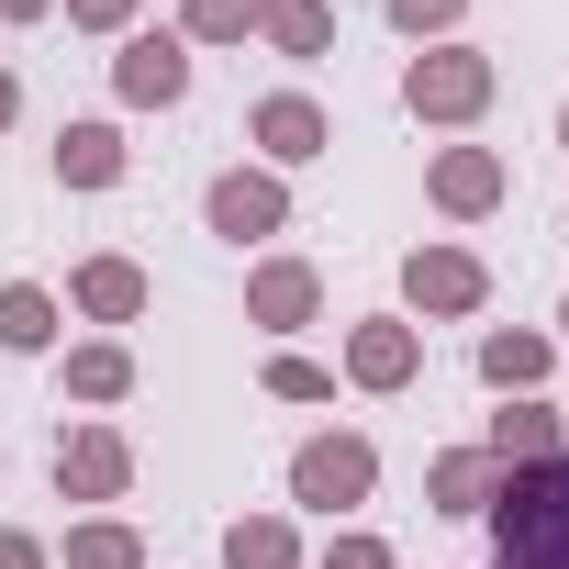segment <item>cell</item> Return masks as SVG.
Masks as SVG:
<instances>
[{"mask_svg": "<svg viewBox=\"0 0 569 569\" xmlns=\"http://www.w3.org/2000/svg\"><path fill=\"white\" fill-rule=\"evenodd\" d=\"M112 90H123L134 112H168V101H190V46H179V34H123V57H112Z\"/></svg>", "mask_w": 569, "mask_h": 569, "instance_id": "52a82bcc", "label": "cell"}, {"mask_svg": "<svg viewBox=\"0 0 569 569\" xmlns=\"http://www.w3.org/2000/svg\"><path fill=\"white\" fill-rule=\"evenodd\" d=\"M325 569H391V547H380V536H369V525H347V536H336V547H325Z\"/></svg>", "mask_w": 569, "mask_h": 569, "instance_id": "d4e9b609", "label": "cell"}, {"mask_svg": "<svg viewBox=\"0 0 569 569\" xmlns=\"http://www.w3.org/2000/svg\"><path fill=\"white\" fill-rule=\"evenodd\" d=\"M558 447H569V425L525 391V402H502V413H491V447H480V458H491V469H536V458H558Z\"/></svg>", "mask_w": 569, "mask_h": 569, "instance_id": "7c38bea8", "label": "cell"}, {"mask_svg": "<svg viewBox=\"0 0 569 569\" xmlns=\"http://www.w3.org/2000/svg\"><path fill=\"white\" fill-rule=\"evenodd\" d=\"M223 569H302V536L279 513H234L223 525Z\"/></svg>", "mask_w": 569, "mask_h": 569, "instance_id": "e0dca14e", "label": "cell"}, {"mask_svg": "<svg viewBox=\"0 0 569 569\" xmlns=\"http://www.w3.org/2000/svg\"><path fill=\"white\" fill-rule=\"evenodd\" d=\"M68 569H146V547H134V525L90 513V525H68Z\"/></svg>", "mask_w": 569, "mask_h": 569, "instance_id": "44dd1931", "label": "cell"}, {"mask_svg": "<svg viewBox=\"0 0 569 569\" xmlns=\"http://www.w3.org/2000/svg\"><path fill=\"white\" fill-rule=\"evenodd\" d=\"M425 190H436V212H458V223H480V212L502 201V157H491V146H447Z\"/></svg>", "mask_w": 569, "mask_h": 569, "instance_id": "8fae6325", "label": "cell"}, {"mask_svg": "<svg viewBox=\"0 0 569 569\" xmlns=\"http://www.w3.org/2000/svg\"><path fill=\"white\" fill-rule=\"evenodd\" d=\"M491 491H502V469H491L480 447H447V458L425 469V502H436V513H491Z\"/></svg>", "mask_w": 569, "mask_h": 569, "instance_id": "5bb4252c", "label": "cell"}, {"mask_svg": "<svg viewBox=\"0 0 569 569\" xmlns=\"http://www.w3.org/2000/svg\"><path fill=\"white\" fill-rule=\"evenodd\" d=\"M46 347H57V291L12 279V291H0V358H46Z\"/></svg>", "mask_w": 569, "mask_h": 569, "instance_id": "2e32d148", "label": "cell"}, {"mask_svg": "<svg viewBox=\"0 0 569 569\" xmlns=\"http://www.w3.org/2000/svg\"><path fill=\"white\" fill-rule=\"evenodd\" d=\"M547 358H558L547 336H480V380H491L502 402H525V391L547 380Z\"/></svg>", "mask_w": 569, "mask_h": 569, "instance_id": "d6986e66", "label": "cell"}, {"mask_svg": "<svg viewBox=\"0 0 569 569\" xmlns=\"http://www.w3.org/2000/svg\"><path fill=\"white\" fill-rule=\"evenodd\" d=\"M325 313V279L302 268V257H268L257 279H246V325H268V336H302Z\"/></svg>", "mask_w": 569, "mask_h": 569, "instance_id": "9c48e42d", "label": "cell"}, {"mask_svg": "<svg viewBox=\"0 0 569 569\" xmlns=\"http://www.w3.org/2000/svg\"><path fill=\"white\" fill-rule=\"evenodd\" d=\"M369 491H380V447L369 436H313L291 458V502H313V513H358Z\"/></svg>", "mask_w": 569, "mask_h": 569, "instance_id": "3957f363", "label": "cell"}, {"mask_svg": "<svg viewBox=\"0 0 569 569\" xmlns=\"http://www.w3.org/2000/svg\"><path fill=\"white\" fill-rule=\"evenodd\" d=\"M0 569H46V547H34L23 525H0Z\"/></svg>", "mask_w": 569, "mask_h": 569, "instance_id": "4316f807", "label": "cell"}, {"mask_svg": "<svg viewBox=\"0 0 569 569\" xmlns=\"http://www.w3.org/2000/svg\"><path fill=\"white\" fill-rule=\"evenodd\" d=\"M246 134L268 146V168H313V157L336 146V123H325V101H302V90H268V101L246 112Z\"/></svg>", "mask_w": 569, "mask_h": 569, "instance_id": "ba28073f", "label": "cell"}, {"mask_svg": "<svg viewBox=\"0 0 569 569\" xmlns=\"http://www.w3.org/2000/svg\"><path fill=\"white\" fill-rule=\"evenodd\" d=\"M413 369H425V336H413V325H391V313H380V325H358V336H347V380H358V391H402Z\"/></svg>", "mask_w": 569, "mask_h": 569, "instance_id": "30bf717a", "label": "cell"}, {"mask_svg": "<svg viewBox=\"0 0 569 569\" xmlns=\"http://www.w3.org/2000/svg\"><path fill=\"white\" fill-rule=\"evenodd\" d=\"M380 12H391V34H413V46H425V34H447V23L469 12V0H380Z\"/></svg>", "mask_w": 569, "mask_h": 569, "instance_id": "cb8c5ba5", "label": "cell"}, {"mask_svg": "<svg viewBox=\"0 0 569 569\" xmlns=\"http://www.w3.org/2000/svg\"><path fill=\"white\" fill-rule=\"evenodd\" d=\"M268 391H279V402H336V369H325V358H291V347H279V358H268Z\"/></svg>", "mask_w": 569, "mask_h": 569, "instance_id": "603a6c76", "label": "cell"}, {"mask_svg": "<svg viewBox=\"0 0 569 569\" xmlns=\"http://www.w3.org/2000/svg\"><path fill=\"white\" fill-rule=\"evenodd\" d=\"M79 34H134V0H68Z\"/></svg>", "mask_w": 569, "mask_h": 569, "instance_id": "484cf974", "label": "cell"}, {"mask_svg": "<svg viewBox=\"0 0 569 569\" xmlns=\"http://www.w3.org/2000/svg\"><path fill=\"white\" fill-rule=\"evenodd\" d=\"M68 391H79V402H123V391H134V358H123L112 336H101V347H68Z\"/></svg>", "mask_w": 569, "mask_h": 569, "instance_id": "ffe728a7", "label": "cell"}, {"mask_svg": "<svg viewBox=\"0 0 569 569\" xmlns=\"http://www.w3.org/2000/svg\"><path fill=\"white\" fill-rule=\"evenodd\" d=\"M57 12V0H0V23H46Z\"/></svg>", "mask_w": 569, "mask_h": 569, "instance_id": "f1b7e54d", "label": "cell"}, {"mask_svg": "<svg viewBox=\"0 0 569 569\" xmlns=\"http://www.w3.org/2000/svg\"><path fill=\"white\" fill-rule=\"evenodd\" d=\"M402 302L436 313V325H458V313L491 302V268H480L469 246H413V257H402Z\"/></svg>", "mask_w": 569, "mask_h": 569, "instance_id": "277c9868", "label": "cell"}, {"mask_svg": "<svg viewBox=\"0 0 569 569\" xmlns=\"http://www.w3.org/2000/svg\"><path fill=\"white\" fill-rule=\"evenodd\" d=\"M402 112H413V123H480V112H491V57H480V46L413 57V68H402Z\"/></svg>", "mask_w": 569, "mask_h": 569, "instance_id": "7a4b0ae2", "label": "cell"}, {"mask_svg": "<svg viewBox=\"0 0 569 569\" xmlns=\"http://www.w3.org/2000/svg\"><path fill=\"white\" fill-rule=\"evenodd\" d=\"M68 291H79L90 325H134V313H146V268H134V257H90Z\"/></svg>", "mask_w": 569, "mask_h": 569, "instance_id": "4fadbf2b", "label": "cell"}, {"mask_svg": "<svg viewBox=\"0 0 569 569\" xmlns=\"http://www.w3.org/2000/svg\"><path fill=\"white\" fill-rule=\"evenodd\" d=\"M257 0H179V46H246Z\"/></svg>", "mask_w": 569, "mask_h": 569, "instance_id": "7402d4cb", "label": "cell"}, {"mask_svg": "<svg viewBox=\"0 0 569 569\" xmlns=\"http://www.w3.org/2000/svg\"><path fill=\"white\" fill-rule=\"evenodd\" d=\"M12 123H23V79H12V68H0V134H12Z\"/></svg>", "mask_w": 569, "mask_h": 569, "instance_id": "83f0119b", "label": "cell"}, {"mask_svg": "<svg viewBox=\"0 0 569 569\" xmlns=\"http://www.w3.org/2000/svg\"><path fill=\"white\" fill-rule=\"evenodd\" d=\"M558 325H569V302H558Z\"/></svg>", "mask_w": 569, "mask_h": 569, "instance_id": "4dcf8cb0", "label": "cell"}, {"mask_svg": "<svg viewBox=\"0 0 569 569\" xmlns=\"http://www.w3.org/2000/svg\"><path fill=\"white\" fill-rule=\"evenodd\" d=\"M123 480H134V447H123L112 425L57 436V502H123Z\"/></svg>", "mask_w": 569, "mask_h": 569, "instance_id": "8992f818", "label": "cell"}, {"mask_svg": "<svg viewBox=\"0 0 569 569\" xmlns=\"http://www.w3.org/2000/svg\"><path fill=\"white\" fill-rule=\"evenodd\" d=\"M480 525H491V569H569V447L536 469H502Z\"/></svg>", "mask_w": 569, "mask_h": 569, "instance_id": "6da1fadb", "label": "cell"}, {"mask_svg": "<svg viewBox=\"0 0 569 569\" xmlns=\"http://www.w3.org/2000/svg\"><path fill=\"white\" fill-rule=\"evenodd\" d=\"M57 179H68V190H112V179H123V134H112V123H68V134H57Z\"/></svg>", "mask_w": 569, "mask_h": 569, "instance_id": "9a60e30c", "label": "cell"}, {"mask_svg": "<svg viewBox=\"0 0 569 569\" xmlns=\"http://www.w3.org/2000/svg\"><path fill=\"white\" fill-rule=\"evenodd\" d=\"M558 146H569V101H558Z\"/></svg>", "mask_w": 569, "mask_h": 569, "instance_id": "f546056e", "label": "cell"}, {"mask_svg": "<svg viewBox=\"0 0 569 569\" xmlns=\"http://www.w3.org/2000/svg\"><path fill=\"white\" fill-rule=\"evenodd\" d=\"M257 34L279 57H325L336 46V12H325V0H257Z\"/></svg>", "mask_w": 569, "mask_h": 569, "instance_id": "ac0fdd59", "label": "cell"}, {"mask_svg": "<svg viewBox=\"0 0 569 569\" xmlns=\"http://www.w3.org/2000/svg\"><path fill=\"white\" fill-rule=\"evenodd\" d=\"M201 223H212L223 246H257V234L291 223V190H279L268 168H223V179H212V201H201Z\"/></svg>", "mask_w": 569, "mask_h": 569, "instance_id": "5b68a950", "label": "cell"}]
</instances>
